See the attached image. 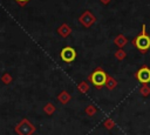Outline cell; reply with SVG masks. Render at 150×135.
Wrapping results in <instances>:
<instances>
[{
  "mask_svg": "<svg viewBox=\"0 0 150 135\" xmlns=\"http://www.w3.org/2000/svg\"><path fill=\"white\" fill-rule=\"evenodd\" d=\"M86 113L88 116H94L96 113V107H94V104H89L86 107Z\"/></svg>",
  "mask_w": 150,
  "mask_h": 135,
  "instance_id": "cell-14",
  "label": "cell"
},
{
  "mask_svg": "<svg viewBox=\"0 0 150 135\" xmlns=\"http://www.w3.org/2000/svg\"><path fill=\"white\" fill-rule=\"evenodd\" d=\"M114 43H115L118 48H123V47L128 43V39H127L123 34H118V35L114 39Z\"/></svg>",
  "mask_w": 150,
  "mask_h": 135,
  "instance_id": "cell-8",
  "label": "cell"
},
{
  "mask_svg": "<svg viewBox=\"0 0 150 135\" xmlns=\"http://www.w3.org/2000/svg\"><path fill=\"white\" fill-rule=\"evenodd\" d=\"M136 80L142 85H149L150 83V67L146 65L142 66L136 73H135Z\"/></svg>",
  "mask_w": 150,
  "mask_h": 135,
  "instance_id": "cell-3",
  "label": "cell"
},
{
  "mask_svg": "<svg viewBox=\"0 0 150 135\" xmlns=\"http://www.w3.org/2000/svg\"><path fill=\"white\" fill-rule=\"evenodd\" d=\"M79 22H80L83 27L89 28L91 25H94V23L96 22V18H95L94 14H91V12L86 11L84 13H82V14L80 15V18H79Z\"/></svg>",
  "mask_w": 150,
  "mask_h": 135,
  "instance_id": "cell-5",
  "label": "cell"
},
{
  "mask_svg": "<svg viewBox=\"0 0 150 135\" xmlns=\"http://www.w3.org/2000/svg\"><path fill=\"white\" fill-rule=\"evenodd\" d=\"M15 1H16V2H18L20 6H25V5H26V4H27L29 0H15Z\"/></svg>",
  "mask_w": 150,
  "mask_h": 135,
  "instance_id": "cell-17",
  "label": "cell"
},
{
  "mask_svg": "<svg viewBox=\"0 0 150 135\" xmlns=\"http://www.w3.org/2000/svg\"><path fill=\"white\" fill-rule=\"evenodd\" d=\"M100 1H101V2L103 4V5H108V4H109V2L111 1V0H100Z\"/></svg>",
  "mask_w": 150,
  "mask_h": 135,
  "instance_id": "cell-18",
  "label": "cell"
},
{
  "mask_svg": "<svg viewBox=\"0 0 150 135\" xmlns=\"http://www.w3.org/2000/svg\"><path fill=\"white\" fill-rule=\"evenodd\" d=\"M131 43L142 54H145L150 49V35L146 33V26H145V23L142 25L141 33H138L137 36H135L131 40Z\"/></svg>",
  "mask_w": 150,
  "mask_h": 135,
  "instance_id": "cell-1",
  "label": "cell"
},
{
  "mask_svg": "<svg viewBox=\"0 0 150 135\" xmlns=\"http://www.w3.org/2000/svg\"><path fill=\"white\" fill-rule=\"evenodd\" d=\"M116 86H117V81H116L112 76L108 75V79H107V82H105V87H107L109 90H112L114 88H116Z\"/></svg>",
  "mask_w": 150,
  "mask_h": 135,
  "instance_id": "cell-11",
  "label": "cell"
},
{
  "mask_svg": "<svg viewBox=\"0 0 150 135\" xmlns=\"http://www.w3.org/2000/svg\"><path fill=\"white\" fill-rule=\"evenodd\" d=\"M139 93L142 96H148L150 95V87L148 85H142L139 88Z\"/></svg>",
  "mask_w": 150,
  "mask_h": 135,
  "instance_id": "cell-13",
  "label": "cell"
},
{
  "mask_svg": "<svg viewBox=\"0 0 150 135\" xmlns=\"http://www.w3.org/2000/svg\"><path fill=\"white\" fill-rule=\"evenodd\" d=\"M114 126H115V123H114V121L111 119H105L104 122H103V127L107 128V129H112Z\"/></svg>",
  "mask_w": 150,
  "mask_h": 135,
  "instance_id": "cell-15",
  "label": "cell"
},
{
  "mask_svg": "<svg viewBox=\"0 0 150 135\" xmlns=\"http://www.w3.org/2000/svg\"><path fill=\"white\" fill-rule=\"evenodd\" d=\"M70 99H71V95L68 93V92H61L60 94H59V96H57V100L62 103V104H66V103H68L69 101H70Z\"/></svg>",
  "mask_w": 150,
  "mask_h": 135,
  "instance_id": "cell-9",
  "label": "cell"
},
{
  "mask_svg": "<svg viewBox=\"0 0 150 135\" xmlns=\"http://www.w3.org/2000/svg\"><path fill=\"white\" fill-rule=\"evenodd\" d=\"M16 130H18V133H19L20 135H30L32 133H34L35 128H34L27 120H22V122L18 126Z\"/></svg>",
  "mask_w": 150,
  "mask_h": 135,
  "instance_id": "cell-6",
  "label": "cell"
},
{
  "mask_svg": "<svg viewBox=\"0 0 150 135\" xmlns=\"http://www.w3.org/2000/svg\"><path fill=\"white\" fill-rule=\"evenodd\" d=\"M45 112H46L48 115H52V114L55 112V107H54V104H52V103H48V104L45 107Z\"/></svg>",
  "mask_w": 150,
  "mask_h": 135,
  "instance_id": "cell-16",
  "label": "cell"
},
{
  "mask_svg": "<svg viewBox=\"0 0 150 135\" xmlns=\"http://www.w3.org/2000/svg\"><path fill=\"white\" fill-rule=\"evenodd\" d=\"M77 89H79L80 93L86 94V93H88V92L90 90V87H89V83H88V82H86V81H81V82L77 85Z\"/></svg>",
  "mask_w": 150,
  "mask_h": 135,
  "instance_id": "cell-10",
  "label": "cell"
},
{
  "mask_svg": "<svg viewBox=\"0 0 150 135\" xmlns=\"http://www.w3.org/2000/svg\"><path fill=\"white\" fill-rule=\"evenodd\" d=\"M107 79H108V74H107V72L103 70L101 67H97V68L88 76L89 82H90L96 89L103 88V86H105Z\"/></svg>",
  "mask_w": 150,
  "mask_h": 135,
  "instance_id": "cell-2",
  "label": "cell"
},
{
  "mask_svg": "<svg viewBox=\"0 0 150 135\" xmlns=\"http://www.w3.org/2000/svg\"><path fill=\"white\" fill-rule=\"evenodd\" d=\"M60 58H61V60H62L63 62H66V63H71V62L76 59V50H75L73 47L67 46V47H64V48L61 49V52H60Z\"/></svg>",
  "mask_w": 150,
  "mask_h": 135,
  "instance_id": "cell-4",
  "label": "cell"
},
{
  "mask_svg": "<svg viewBox=\"0 0 150 135\" xmlns=\"http://www.w3.org/2000/svg\"><path fill=\"white\" fill-rule=\"evenodd\" d=\"M57 33H59L62 38H67L68 35H70V33H71V28H70L67 23H62V25L57 28Z\"/></svg>",
  "mask_w": 150,
  "mask_h": 135,
  "instance_id": "cell-7",
  "label": "cell"
},
{
  "mask_svg": "<svg viewBox=\"0 0 150 135\" xmlns=\"http://www.w3.org/2000/svg\"><path fill=\"white\" fill-rule=\"evenodd\" d=\"M115 58H116L117 60L122 61V60H124V59L127 58V53H125L122 48H118V49L115 52Z\"/></svg>",
  "mask_w": 150,
  "mask_h": 135,
  "instance_id": "cell-12",
  "label": "cell"
}]
</instances>
